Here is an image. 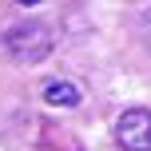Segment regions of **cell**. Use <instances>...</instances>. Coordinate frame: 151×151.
<instances>
[{
	"label": "cell",
	"instance_id": "obj_1",
	"mask_svg": "<svg viewBox=\"0 0 151 151\" xmlns=\"http://www.w3.org/2000/svg\"><path fill=\"white\" fill-rule=\"evenodd\" d=\"M4 48H8V56H12L16 64H40L52 52V32H48L44 24L24 20V24H16L4 36Z\"/></svg>",
	"mask_w": 151,
	"mask_h": 151
},
{
	"label": "cell",
	"instance_id": "obj_2",
	"mask_svg": "<svg viewBox=\"0 0 151 151\" xmlns=\"http://www.w3.org/2000/svg\"><path fill=\"white\" fill-rule=\"evenodd\" d=\"M115 139L123 151H151V111L147 107H131L115 123Z\"/></svg>",
	"mask_w": 151,
	"mask_h": 151
},
{
	"label": "cell",
	"instance_id": "obj_3",
	"mask_svg": "<svg viewBox=\"0 0 151 151\" xmlns=\"http://www.w3.org/2000/svg\"><path fill=\"white\" fill-rule=\"evenodd\" d=\"M44 104H52V107H76L80 104V88L68 80H52V83H44Z\"/></svg>",
	"mask_w": 151,
	"mask_h": 151
},
{
	"label": "cell",
	"instance_id": "obj_4",
	"mask_svg": "<svg viewBox=\"0 0 151 151\" xmlns=\"http://www.w3.org/2000/svg\"><path fill=\"white\" fill-rule=\"evenodd\" d=\"M16 4H24V8H32V4H40V0H16Z\"/></svg>",
	"mask_w": 151,
	"mask_h": 151
}]
</instances>
